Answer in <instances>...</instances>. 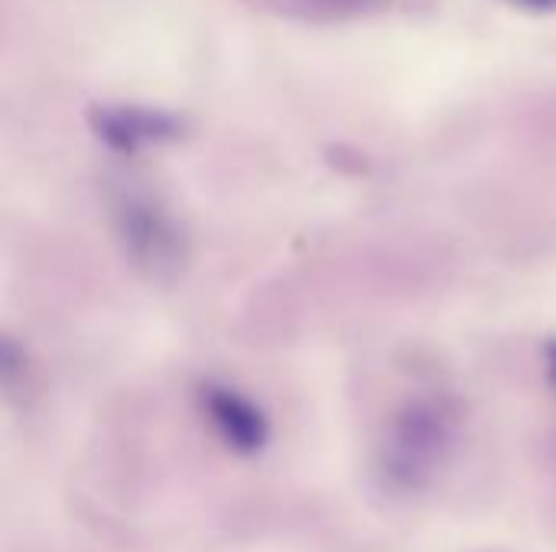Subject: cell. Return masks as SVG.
Segmentation results:
<instances>
[{"instance_id": "cell-5", "label": "cell", "mask_w": 556, "mask_h": 552, "mask_svg": "<svg viewBox=\"0 0 556 552\" xmlns=\"http://www.w3.org/2000/svg\"><path fill=\"white\" fill-rule=\"evenodd\" d=\"M26 374V361H23V351L0 335V387H16Z\"/></svg>"}, {"instance_id": "cell-1", "label": "cell", "mask_w": 556, "mask_h": 552, "mask_svg": "<svg viewBox=\"0 0 556 552\" xmlns=\"http://www.w3.org/2000/svg\"><path fill=\"white\" fill-rule=\"evenodd\" d=\"M459 410L446 397H417L391 420L384 449L378 455L381 485L391 495L410 498L430 488L437 472L456 449Z\"/></svg>"}, {"instance_id": "cell-2", "label": "cell", "mask_w": 556, "mask_h": 552, "mask_svg": "<svg viewBox=\"0 0 556 552\" xmlns=\"http://www.w3.org/2000/svg\"><path fill=\"white\" fill-rule=\"evenodd\" d=\"M114 221L127 257L156 280L173 277L186 260V238L176 218L143 192H124L114 198Z\"/></svg>"}, {"instance_id": "cell-4", "label": "cell", "mask_w": 556, "mask_h": 552, "mask_svg": "<svg viewBox=\"0 0 556 552\" xmlns=\"http://www.w3.org/2000/svg\"><path fill=\"white\" fill-rule=\"evenodd\" d=\"M98 133L108 140L114 150L134 153L143 143L163 140L173 133V120L143 107H108L98 114Z\"/></svg>"}, {"instance_id": "cell-7", "label": "cell", "mask_w": 556, "mask_h": 552, "mask_svg": "<svg viewBox=\"0 0 556 552\" xmlns=\"http://www.w3.org/2000/svg\"><path fill=\"white\" fill-rule=\"evenodd\" d=\"M521 7H531V10H556V0H515Z\"/></svg>"}, {"instance_id": "cell-6", "label": "cell", "mask_w": 556, "mask_h": 552, "mask_svg": "<svg viewBox=\"0 0 556 552\" xmlns=\"http://www.w3.org/2000/svg\"><path fill=\"white\" fill-rule=\"evenodd\" d=\"M544 361H547V374H551V381H554V387H556V338L547 342V348H544Z\"/></svg>"}, {"instance_id": "cell-8", "label": "cell", "mask_w": 556, "mask_h": 552, "mask_svg": "<svg viewBox=\"0 0 556 552\" xmlns=\"http://www.w3.org/2000/svg\"><path fill=\"white\" fill-rule=\"evenodd\" d=\"M326 3H332V7H355V3H365V0H326Z\"/></svg>"}, {"instance_id": "cell-3", "label": "cell", "mask_w": 556, "mask_h": 552, "mask_svg": "<svg viewBox=\"0 0 556 552\" xmlns=\"http://www.w3.org/2000/svg\"><path fill=\"white\" fill-rule=\"evenodd\" d=\"M199 410L212 433L238 455H257L270 439L267 413L248 394L228 384H202Z\"/></svg>"}]
</instances>
